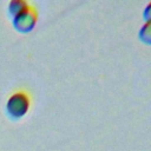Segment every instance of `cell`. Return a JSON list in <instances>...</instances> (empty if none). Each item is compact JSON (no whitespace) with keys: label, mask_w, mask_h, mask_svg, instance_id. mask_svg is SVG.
Here are the masks:
<instances>
[{"label":"cell","mask_w":151,"mask_h":151,"mask_svg":"<svg viewBox=\"0 0 151 151\" xmlns=\"http://www.w3.org/2000/svg\"><path fill=\"white\" fill-rule=\"evenodd\" d=\"M31 105V98L25 91H18L9 96L6 103V111L8 116L13 119H19L24 117Z\"/></svg>","instance_id":"cell-1"},{"label":"cell","mask_w":151,"mask_h":151,"mask_svg":"<svg viewBox=\"0 0 151 151\" xmlns=\"http://www.w3.org/2000/svg\"><path fill=\"white\" fill-rule=\"evenodd\" d=\"M38 21V11L34 6L28 5L22 12L13 17V25L20 32H31Z\"/></svg>","instance_id":"cell-2"},{"label":"cell","mask_w":151,"mask_h":151,"mask_svg":"<svg viewBox=\"0 0 151 151\" xmlns=\"http://www.w3.org/2000/svg\"><path fill=\"white\" fill-rule=\"evenodd\" d=\"M138 38L142 42L151 45V22H144L138 31Z\"/></svg>","instance_id":"cell-3"},{"label":"cell","mask_w":151,"mask_h":151,"mask_svg":"<svg viewBox=\"0 0 151 151\" xmlns=\"http://www.w3.org/2000/svg\"><path fill=\"white\" fill-rule=\"evenodd\" d=\"M29 4L24 1V0H12L8 5V12L12 17H15L20 12H22Z\"/></svg>","instance_id":"cell-4"},{"label":"cell","mask_w":151,"mask_h":151,"mask_svg":"<svg viewBox=\"0 0 151 151\" xmlns=\"http://www.w3.org/2000/svg\"><path fill=\"white\" fill-rule=\"evenodd\" d=\"M143 19L145 20V22H151V1L146 4V6L144 7L143 11Z\"/></svg>","instance_id":"cell-5"}]
</instances>
